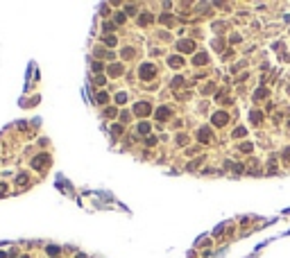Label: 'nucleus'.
<instances>
[{
	"mask_svg": "<svg viewBox=\"0 0 290 258\" xmlns=\"http://www.w3.org/2000/svg\"><path fill=\"white\" fill-rule=\"evenodd\" d=\"M50 165V156L48 154H39L34 161H32V168H36V170H43V168H48Z\"/></svg>",
	"mask_w": 290,
	"mask_h": 258,
	"instance_id": "obj_1",
	"label": "nucleus"
},
{
	"mask_svg": "<svg viewBox=\"0 0 290 258\" xmlns=\"http://www.w3.org/2000/svg\"><path fill=\"white\" fill-rule=\"evenodd\" d=\"M154 72H157V70H154L152 63H143V66H141V79H145V82H148V79L154 77Z\"/></svg>",
	"mask_w": 290,
	"mask_h": 258,
	"instance_id": "obj_2",
	"label": "nucleus"
},
{
	"mask_svg": "<svg viewBox=\"0 0 290 258\" xmlns=\"http://www.w3.org/2000/svg\"><path fill=\"white\" fill-rule=\"evenodd\" d=\"M150 111H152V107H150L148 102H138L136 107H134V113L136 116H148Z\"/></svg>",
	"mask_w": 290,
	"mask_h": 258,
	"instance_id": "obj_3",
	"label": "nucleus"
},
{
	"mask_svg": "<svg viewBox=\"0 0 290 258\" xmlns=\"http://www.w3.org/2000/svg\"><path fill=\"white\" fill-rule=\"evenodd\" d=\"M229 122V116L224 113V111H218V113L213 116V125L215 127H222V125H227Z\"/></svg>",
	"mask_w": 290,
	"mask_h": 258,
	"instance_id": "obj_4",
	"label": "nucleus"
},
{
	"mask_svg": "<svg viewBox=\"0 0 290 258\" xmlns=\"http://www.w3.org/2000/svg\"><path fill=\"white\" fill-rule=\"evenodd\" d=\"M199 140H202V143H209V140L211 138H213V131H211V129L209 127H202V129H199Z\"/></svg>",
	"mask_w": 290,
	"mask_h": 258,
	"instance_id": "obj_5",
	"label": "nucleus"
},
{
	"mask_svg": "<svg viewBox=\"0 0 290 258\" xmlns=\"http://www.w3.org/2000/svg\"><path fill=\"white\" fill-rule=\"evenodd\" d=\"M177 48H179L181 52H193V50H195V43H193V41H179Z\"/></svg>",
	"mask_w": 290,
	"mask_h": 258,
	"instance_id": "obj_6",
	"label": "nucleus"
},
{
	"mask_svg": "<svg viewBox=\"0 0 290 258\" xmlns=\"http://www.w3.org/2000/svg\"><path fill=\"white\" fill-rule=\"evenodd\" d=\"M168 118H170V109L168 107L157 109V120H161V122H163V120H168Z\"/></svg>",
	"mask_w": 290,
	"mask_h": 258,
	"instance_id": "obj_7",
	"label": "nucleus"
},
{
	"mask_svg": "<svg viewBox=\"0 0 290 258\" xmlns=\"http://www.w3.org/2000/svg\"><path fill=\"white\" fill-rule=\"evenodd\" d=\"M122 70H125V68H122L120 63H111V66H109V75H111V77H118V75H122Z\"/></svg>",
	"mask_w": 290,
	"mask_h": 258,
	"instance_id": "obj_8",
	"label": "nucleus"
},
{
	"mask_svg": "<svg viewBox=\"0 0 290 258\" xmlns=\"http://www.w3.org/2000/svg\"><path fill=\"white\" fill-rule=\"evenodd\" d=\"M168 63H170L172 68H181V63H184V61H181V57H170V59H168Z\"/></svg>",
	"mask_w": 290,
	"mask_h": 258,
	"instance_id": "obj_9",
	"label": "nucleus"
},
{
	"mask_svg": "<svg viewBox=\"0 0 290 258\" xmlns=\"http://www.w3.org/2000/svg\"><path fill=\"white\" fill-rule=\"evenodd\" d=\"M206 59H209V57H206V54H197V57L193 59V63H195V66H202V63L206 61Z\"/></svg>",
	"mask_w": 290,
	"mask_h": 258,
	"instance_id": "obj_10",
	"label": "nucleus"
},
{
	"mask_svg": "<svg viewBox=\"0 0 290 258\" xmlns=\"http://www.w3.org/2000/svg\"><path fill=\"white\" fill-rule=\"evenodd\" d=\"M150 21H152V14H143L141 18H138V23H141V25H148Z\"/></svg>",
	"mask_w": 290,
	"mask_h": 258,
	"instance_id": "obj_11",
	"label": "nucleus"
},
{
	"mask_svg": "<svg viewBox=\"0 0 290 258\" xmlns=\"http://www.w3.org/2000/svg\"><path fill=\"white\" fill-rule=\"evenodd\" d=\"M234 136H236V138H240V136H247V129H245V127H238V129L234 131Z\"/></svg>",
	"mask_w": 290,
	"mask_h": 258,
	"instance_id": "obj_12",
	"label": "nucleus"
},
{
	"mask_svg": "<svg viewBox=\"0 0 290 258\" xmlns=\"http://www.w3.org/2000/svg\"><path fill=\"white\" fill-rule=\"evenodd\" d=\"M252 120H254V122H261V120H263V113H261V111H252Z\"/></svg>",
	"mask_w": 290,
	"mask_h": 258,
	"instance_id": "obj_13",
	"label": "nucleus"
},
{
	"mask_svg": "<svg viewBox=\"0 0 290 258\" xmlns=\"http://www.w3.org/2000/svg\"><path fill=\"white\" fill-rule=\"evenodd\" d=\"M161 21L166 23V25H172V21H175V18H172L170 14H163V16H161Z\"/></svg>",
	"mask_w": 290,
	"mask_h": 258,
	"instance_id": "obj_14",
	"label": "nucleus"
},
{
	"mask_svg": "<svg viewBox=\"0 0 290 258\" xmlns=\"http://www.w3.org/2000/svg\"><path fill=\"white\" fill-rule=\"evenodd\" d=\"M138 131H141V134H148V131H150V125L148 122H141V125H138Z\"/></svg>",
	"mask_w": 290,
	"mask_h": 258,
	"instance_id": "obj_15",
	"label": "nucleus"
},
{
	"mask_svg": "<svg viewBox=\"0 0 290 258\" xmlns=\"http://www.w3.org/2000/svg\"><path fill=\"white\" fill-rule=\"evenodd\" d=\"M202 161H204V156H199L197 161H193V163H188V170H195V168H197V165L202 163Z\"/></svg>",
	"mask_w": 290,
	"mask_h": 258,
	"instance_id": "obj_16",
	"label": "nucleus"
},
{
	"mask_svg": "<svg viewBox=\"0 0 290 258\" xmlns=\"http://www.w3.org/2000/svg\"><path fill=\"white\" fill-rule=\"evenodd\" d=\"M125 100H127V95H125V93H118L116 95V104H125Z\"/></svg>",
	"mask_w": 290,
	"mask_h": 258,
	"instance_id": "obj_17",
	"label": "nucleus"
},
{
	"mask_svg": "<svg viewBox=\"0 0 290 258\" xmlns=\"http://www.w3.org/2000/svg\"><path fill=\"white\" fill-rule=\"evenodd\" d=\"M16 183H18V186L23 188V186H25V183H27V177H25V174H20L18 179H16Z\"/></svg>",
	"mask_w": 290,
	"mask_h": 258,
	"instance_id": "obj_18",
	"label": "nucleus"
},
{
	"mask_svg": "<svg viewBox=\"0 0 290 258\" xmlns=\"http://www.w3.org/2000/svg\"><path fill=\"white\" fill-rule=\"evenodd\" d=\"M265 95H268V91H265V88H259L254 98H256V100H261V98H265Z\"/></svg>",
	"mask_w": 290,
	"mask_h": 258,
	"instance_id": "obj_19",
	"label": "nucleus"
},
{
	"mask_svg": "<svg viewBox=\"0 0 290 258\" xmlns=\"http://www.w3.org/2000/svg\"><path fill=\"white\" fill-rule=\"evenodd\" d=\"M111 131H113L116 136H120V134H122V127H120V125H113V127H111Z\"/></svg>",
	"mask_w": 290,
	"mask_h": 258,
	"instance_id": "obj_20",
	"label": "nucleus"
},
{
	"mask_svg": "<svg viewBox=\"0 0 290 258\" xmlns=\"http://www.w3.org/2000/svg\"><path fill=\"white\" fill-rule=\"evenodd\" d=\"M97 102H100V104L107 102V93H100V95H97Z\"/></svg>",
	"mask_w": 290,
	"mask_h": 258,
	"instance_id": "obj_21",
	"label": "nucleus"
},
{
	"mask_svg": "<svg viewBox=\"0 0 290 258\" xmlns=\"http://www.w3.org/2000/svg\"><path fill=\"white\" fill-rule=\"evenodd\" d=\"M240 150H243V152H252V145L250 143H243V145H240Z\"/></svg>",
	"mask_w": 290,
	"mask_h": 258,
	"instance_id": "obj_22",
	"label": "nucleus"
},
{
	"mask_svg": "<svg viewBox=\"0 0 290 258\" xmlns=\"http://www.w3.org/2000/svg\"><path fill=\"white\" fill-rule=\"evenodd\" d=\"M95 54H97V57H111V52H104V50H97Z\"/></svg>",
	"mask_w": 290,
	"mask_h": 258,
	"instance_id": "obj_23",
	"label": "nucleus"
},
{
	"mask_svg": "<svg viewBox=\"0 0 290 258\" xmlns=\"http://www.w3.org/2000/svg\"><path fill=\"white\" fill-rule=\"evenodd\" d=\"M104 116H109V118H113V116H116V109H107V111H104Z\"/></svg>",
	"mask_w": 290,
	"mask_h": 258,
	"instance_id": "obj_24",
	"label": "nucleus"
},
{
	"mask_svg": "<svg viewBox=\"0 0 290 258\" xmlns=\"http://www.w3.org/2000/svg\"><path fill=\"white\" fill-rule=\"evenodd\" d=\"M95 84H97V86H102V84H104V77H102V75H97V77H95Z\"/></svg>",
	"mask_w": 290,
	"mask_h": 258,
	"instance_id": "obj_25",
	"label": "nucleus"
},
{
	"mask_svg": "<svg viewBox=\"0 0 290 258\" xmlns=\"http://www.w3.org/2000/svg\"><path fill=\"white\" fill-rule=\"evenodd\" d=\"M104 41H107L109 45H116V39H113V36H107V39H104Z\"/></svg>",
	"mask_w": 290,
	"mask_h": 258,
	"instance_id": "obj_26",
	"label": "nucleus"
},
{
	"mask_svg": "<svg viewBox=\"0 0 290 258\" xmlns=\"http://www.w3.org/2000/svg\"><path fill=\"white\" fill-rule=\"evenodd\" d=\"M48 251H50L52 256H57V254H59V249H57V247H48Z\"/></svg>",
	"mask_w": 290,
	"mask_h": 258,
	"instance_id": "obj_27",
	"label": "nucleus"
},
{
	"mask_svg": "<svg viewBox=\"0 0 290 258\" xmlns=\"http://www.w3.org/2000/svg\"><path fill=\"white\" fill-rule=\"evenodd\" d=\"M283 159H288V161H290V147H288V150L283 152Z\"/></svg>",
	"mask_w": 290,
	"mask_h": 258,
	"instance_id": "obj_28",
	"label": "nucleus"
},
{
	"mask_svg": "<svg viewBox=\"0 0 290 258\" xmlns=\"http://www.w3.org/2000/svg\"><path fill=\"white\" fill-rule=\"evenodd\" d=\"M5 192H7V186L2 183V186H0V195H5Z\"/></svg>",
	"mask_w": 290,
	"mask_h": 258,
	"instance_id": "obj_29",
	"label": "nucleus"
},
{
	"mask_svg": "<svg viewBox=\"0 0 290 258\" xmlns=\"http://www.w3.org/2000/svg\"><path fill=\"white\" fill-rule=\"evenodd\" d=\"M0 258H7V256H5V254H2V251H0Z\"/></svg>",
	"mask_w": 290,
	"mask_h": 258,
	"instance_id": "obj_30",
	"label": "nucleus"
},
{
	"mask_svg": "<svg viewBox=\"0 0 290 258\" xmlns=\"http://www.w3.org/2000/svg\"><path fill=\"white\" fill-rule=\"evenodd\" d=\"M23 258H27V256H23Z\"/></svg>",
	"mask_w": 290,
	"mask_h": 258,
	"instance_id": "obj_31",
	"label": "nucleus"
}]
</instances>
